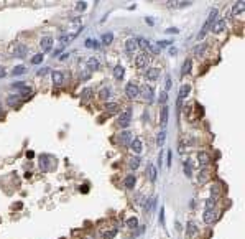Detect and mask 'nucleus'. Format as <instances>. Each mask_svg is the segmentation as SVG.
Here are the masks:
<instances>
[{"label": "nucleus", "instance_id": "1", "mask_svg": "<svg viewBox=\"0 0 245 239\" xmlns=\"http://www.w3.org/2000/svg\"><path fill=\"white\" fill-rule=\"evenodd\" d=\"M125 94L128 99H135L138 94H140V86L135 84V83H128L127 88H125Z\"/></svg>", "mask_w": 245, "mask_h": 239}, {"label": "nucleus", "instance_id": "2", "mask_svg": "<svg viewBox=\"0 0 245 239\" xmlns=\"http://www.w3.org/2000/svg\"><path fill=\"white\" fill-rule=\"evenodd\" d=\"M140 94L143 96V99H145L147 102H151L153 101V94H155V91L150 84H143L140 88Z\"/></svg>", "mask_w": 245, "mask_h": 239}, {"label": "nucleus", "instance_id": "3", "mask_svg": "<svg viewBox=\"0 0 245 239\" xmlns=\"http://www.w3.org/2000/svg\"><path fill=\"white\" fill-rule=\"evenodd\" d=\"M130 119H132V111L128 109V111L120 114V117H118V126H120V127H127L128 124H130Z\"/></svg>", "mask_w": 245, "mask_h": 239}, {"label": "nucleus", "instance_id": "4", "mask_svg": "<svg viewBox=\"0 0 245 239\" xmlns=\"http://www.w3.org/2000/svg\"><path fill=\"white\" fill-rule=\"evenodd\" d=\"M135 64H137L138 69L147 68V66H148V55H147V53H140V55L135 58Z\"/></svg>", "mask_w": 245, "mask_h": 239}, {"label": "nucleus", "instance_id": "5", "mask_svg": "<svg viewBox=\"0 0 245 239\" xmlns=\"http://www.w3.org/2000/svg\"><path fill=\"white\" fill-rule=\"evenodd\" d=\"M158 76H160V68H150V69H147V73H145V78H147V81H150V83L156 81Z\"/></svg>", "mask_w": 245, "mask_h": 239}, {"label": "nucleus", "instance_id": "6", "mask_svg": "<svg viewBox=\"0 0 245 239\" xmlns=\"http://www.w3.org/2000/svg\"><path fill=\"white\" fill-rule=\"evenodd\" d=\"M168 116H170V111H168V106H161V112H160V126H161V129H165V127H166Z\"/></svg>", "mask_w": 245, "mask_h": 239}, {"label": "nucleus", "instance_id": "7", "mask_svg": "<svg viewBox=\"0 0 245 239\" xmlns=\"http://www.w3.org/2000/svg\"><path fill=\"white\" fill-rule=\"evenodd\" d=\"M87 69H90V71H99V69H100V61H99V58L90 56V58L87 60Z\"/></svg>", "mask_w": 245, "mask_h": 239}, {"label": "nucleus", "instance_id": "8", "mask_svg": "<svg viewBox=\"0 0 245 239\" xmlns=\"http://www.w3.org/2000/svg\"><path fill=\"white\" fill-rule=\"evenodd\" d=\"M191 69H193V60L188 58V60H184V63L181 66V76H188L191 73Z\"/></svg>", "mask_w": 245, "mask_h": 239}, {"label": "nucleus", "instance_id": "9", "mask_svg": "<svg viewBox=\"0 0 245 239\" xmlns=\"http://www.w3.org/2000/svg\"><path fill=\"white\" fill-rule=\"evenodd\" d=\"M130 149L135 152V154H142V150H143V142L140 140V138H133V140L130 142Z\"/></svg>", "mask_w": 245, "mask_h": 239}, {"label": "nucleus", "instance_id": "10", "mask_svg": "<svg viewBox=\"0 0 245 239\" xmlns=\"http://www.w3.org/2000/svg\"><path fill=\"white\" fill-rule=\"evenodd\" d=\"M51 78H53V83H54L56 86H61V84L64 83V74L61 73V71H53Z\"/></svg>", "mask_w": 245, "mask_h": 239}, {"label": "nucleus", "instance_id": "11", "mask_svg": "<svg viewBox=\"0 0 245 239\" xmlns=\"http://www.w3.org/2000/svg\"><path fill=\"white\" fill-rule=\"evenodd\" d=\"M40 46H41L43 51H51V48H53V38H51V36H45V38L41 40Z\"/></svg>", "mask_w": 245, "mask_h": 239}, {"label": "nucleus", "instance_id": "12", "mask_svg": "<svg viewBox=\"0 0 245 239\" xmlns=\"http://www.w3.org/2000/svg\"><path fill=\"white\" fill-rule=\"evenodd\" d=\"M215 219H217V213L214 211V209H211V211H204V223H214Z\"/></svg>", "mask_w": 245, "mask_h": 239}, {"label": "nucleus", "instance_id": "13", "mask_svg": "<svg viewBox=\"0 0 245 239\" xmlns=\"http://www.w3.org/2000/svg\"><path fill=\"white\" fill-rule=\"evenodd\" d=\"M189 91H191V86L189 84H183L181 88H179V94H178V99H184V97H188L189 96Z\"/></svg>", "mask_w": 245, "mask_h": 239}, {"label": "nucleus", "instance_id": "14", "mask_svg": "<svg viewBox=\"0 0 245 239\" xmlns=\"http://www.w3.org/2000/svg\"><path fill=\"white\" fill-rule=\"evenodd\" d=\"M135 183H137V178H135V175H127L125 181H123V185H125V188H127V190H132V188H135Z\"/></svg>", "mask_w": 245, "mask_h": 239}, {"label": "nucleus", "instance_id": "15", "mask_svg": "<svg viewBox=\"0 0 245 239\" xmlns=\"http://www.w3.org/2000/svg\"><path fill=\"white\" fill-rule=\"evenodd\" d=\"M26 51H28V48L25 46V45H17V48H15V51H13V55L17 56V58H23V56L26 55Z\"/></svg>", "mask_w": 245, "mask_h": 239}, {"label": "nucleus", "instance_id": "16", "mask_svg": "<svg viewBox=\"0 0 245 239\" xmlns=\"http://www.w3.org/2000/svg\"><path fill=\"white\" fill-rule=\"evenodd\" d=\"M224 28H225V22H224V20H215V22L212 23V31H214V33L224 31Z\"/></svg>", "mask_w": 245, "mask_h": 239}, {"label": "nucleus", "instance_id": "17", "mask_svg": "<svg viewBox=\"0 0 245 239\" xmlns=\"http://www.w3.org/2000/svg\"><path fill=\"white\" fill-rule=\"evenodd\" d=\"M137 41L135 40H127L125 41V50H127V53H133V51H137Z\"/></svg>", "mask_w": 245, "mask_h": 239}, {"label": "nucleus", "instance_id": "18", "mask_svg": "<svg viewBox=\"0 0 245 239\" xmlns=\"http://www.w3.org/2000/svg\"><path fill=\"white\" fill-rule=\"evenodd\" d=\"M147 173H148V178H150L151 181H155L156 180V167L153 165V163H150V165H148V168H147Z\"/></svg>", "mask_w": 245, "mask_h": 239}, {"label": "nucleus", "instance_id": "19", "mask_svg": "<svg viewBox=\"0 0 245 239\" xmlns=\"http://www.w3.org/2000/svg\"><path fill=\"white\" fill-rule=\"evenodd\" d=\"M198 160H199L201 165H207L209 162H211V157L206 154V152H199V154H198Z\"/></svg>", "mask_w": 245, "mask_h": 239}, {"label": "nucleus", "instance_id": "20", "mask_svg": "<svg viewBox=\"0 0 245 239\" xmlns=\"http://www.w3.org/2000/svg\"><path fill=\"white\" fill-rule=\"evenodd\" d=\"M207 180H209V170H207V168H203V170L199 171L198 181H199V183H206Z\"/></svg>", "mask_w": 245, "mask_h": 239}, {"label": "nucleus", "instance_id": "21", "mask_svg": "<svg viewBox=\"0 0 245 239\" xmlns=\"http://www.w3.org/2000/svg\"><path fill=\"white\" fill-rule=\"evenodd\" d=\"M123 74H125V69H123V66H115L114 68V78L115 79H122L123 78Z\"/></svg>", "mask_w": 245, "mask_h": 239}, {"label": "nucleus", "instance_id": "22", "mask_svg": "<svg viewBox=\"0 0 245 239\" xmlns=\"http://www.w3.org/2000/svg\"><path fill=\"white\" fill-rule=\"evenodd\" d=\"M206 50H207V45H206V43H201V45L194 46V55L196 56H203L206 53Z\"/></svg>", "mask_w": 245, "mask_h": 239}, {"label": "nucleus", "instance_id": "23", "mask_svg": "<svg viewBox=\"0 0 245 239\" xmlns=\"http://www.w3.org/2000/svg\"><path fill=\"white\" fill-rule=\"evenodd\" d=\"M243 10H245V2H237L235 7L232 8V12H230V15H237V13L243 12Z\"/></svg>", "mask_w": 245, "mask_h": 239}, {"label": "nucleus", "instance_id": "24", "mask_svg": "<svg viewBox=\"0 0 245 239\" xmlns=\"http://www.w3.org/2000/svg\"><path fill=\"white\" fill-rule=\"evenodd\" d=\"M100 41H102V45H112L114 43V35L112 33H104L102 38H100Z\"/></svg>", "mask_w": 245, "mask_h": 239}, {"label": "nucleus", "instance_id": "25", "mask_svg": "<svg viewBox=\"0 0 245 239\" xmlns=\"http://www.w3.org/2000/svg\"><path fill=\"white\" fill-rule=\"evenodd\" d=\"M78 33H79V31H78ZM78 33H74V35H63V36H59V43H61L63 46H66L71 40H73V38L78 36Z\"/></svg>", "mask_w": 245, "mask_h": 239}, {"label": "nucleus", "instance_id": "26", "mask_svg": "<svg viewBox=\"0 0 245 239\" xmlns=\"http://www.w3.org/2000/svg\"><path fill=\"white\" fill-rule=\"evenodd\" d=\"M165 138H166V130H165V129H161L160 134H158V137H156V145H158V147H163Z\"/></svg>", "mask_w": 245, "mask_h": 239}, {"label": "nucleus", "instance_id": "27", "mask_svg": "<svg viewBox=\"0 0 245 239\" xmlns=\"http://www.w3.org/2000/svg\"><path fill=\"white\" fill-rule=\"evenodd\" d=\"M135 41H137V46L143 48V50H148V48H150V43H148V40H145L143 36H138Z\"/></svg>", "mask_w": 245, "mask_h": 239}, {"label": "nucleus", "instance_id": "28", "mask_svg": "<svg viewBox=\"0 0 245 239\" xmlns=\"http://www.w3.org/2000/svg\"><path fill=\"white\" fill-rule=\"evenodd\" d=\"M120 140H122V143H125V145H127V143H130L132 142V134L128 132V130L122 132V134H120Z\"/></svg>", "mask_w": 245, "mask_h": 239}, {"label": "nucleus", "instance_id": "29", "mask_svg": "<svg viewBox=\"0 0 245 239\" xmlns=\"http://www.w3.org/2000/svg\"><path fill=\"white\" fill-rule=\"evenodd\" d=\"M105 109H107V112H110V114H117L118 112V104L117 102H109L107 106H105Z\"/></svg>", "mask_w": 245, "mask_h": 239}, {"label": "nucleus", "instance_id": "30", "mask_svg": "<svg viewBox=\"0 0 245 239\" xmlns=\"http://www.w3.org/2000/svg\"><path fill=\"white\" fill-rule=\"evenodd\" d=\"M128 167H130L132 170H137L138 167H140V159H138V157H132L130 162H128Z\"/></svg>", "mask_w": 245, "mask_h": 239}, {"label": "nucleus", "instance_id": "31", "mask_svg": "<svg viewBox=\"0 0 245 239\" xmlns=\"http://www.w3.org/2000/svg\"><path fill=\"white\" fill-rule=\"evenodd\" d=\"M184 173H186V176H188V178H191V176H193V167H191V162H189V160L184 162Z\"/></svg>", "mask_w": 245, "mask_h": 239}, {"label": "nucleus", "instance_id": "32", "mask_svg": "<svg viewBox=\"0 0 245 239\" xmlns=\"http://www.w3.org/2000/svg\"><path fill=\"white\" fill-rule=\"evenodd\" d=\"M215 208V200L214 198H207L206 200V209L204 211H211V209Z\"/></svg>", "mask_w": 245, "mask_h": 239}, {"label": "nucleus", "instance_id": "33", "mask_svg": "<svg viewBox=\"0 0 245 239\" xmlns=\"http://www.w3.org/2000/svg\"><path fill=\"white\" fill-rule=\"evenodd\" d=\"M127 228H130V229L138 228V219L137 218H128L127 219Z\"/></svg>", "mask_w": 245, "mask_h": 239}, {"label": "nucleus", "instance_id": "34", "mask_svg": "<svg viewBox=\"0 0 245 239\" xmlns=\"http://www.w3.org/2000/svg\"><path fill=\"white\" fill-rule=\"evenodd\" d=\"M219 193H220V186L219 185H212V188H211V198H217L219 196Z\"/></svg>", "mask_w": 245, "mask_h": 239}, {"label": "nucleus", "instance_id": "35", "mask_svg": "<svg viewBox=\"0 0 245 239\" xmlns=\"http://www.w3.org/2000/svg\"><path fill=\"white\" fill-rule=\"evenodd\" d=\"M109 96H110V89H109V88H104V89L99 91V97H100V99H107Z\"/></svg>", "mask_w": 245, "mask_h": 239}, {"label": "nucleus", "instance_id": "36", "mask_svg": "<svg viewBox=\"0 0 245 239\" xmlns=\"http://www.w3.org/2000/svg\"><path fill=\"white\" fill-rule=\"evenodd\" d=\"M196 231H198V229H196V224H194V223H189V224H188V236H193V234H196Z\"/></svg>", "mask_w": 245, "mask_h": 239}, {"label": "nucleus", "instance_id": "37", "mask_svg": "<svg viewBox=\"0 0 245 239\" xmlns=\"http://www.w3.org/2000/svg\"><path fill=\"white\" fill-rule=\"evenodd\" d=\"M43 58H45L43 55H35V56L31 58V63H33V64H40L41 61H43Z\"/></svg>", "mask_w": 245, "mask_h": 239}, {"label": "nucleus", "instance_id": "38", "mask_svg": "<svg viewBox=\"0 0 245 239\" xmlns=\"http://www.w3.org/2000/svg\"><path fill=\"white\" fill-rule=\"evenodd\" d=\"M115 234H117V229H112V231H107L104 233V239H112Z\"/></svg>", "mask_w": 245, "mask_h": 239}, {"label": "nucleus", "instance_id": "39", "mask_svg": "<svg viewBox=\"0 0 245 239\" xmlns=\"http://www.w3.org/2000/svg\"><path fill=\"white\" fill-rule=\"evenodd\" d=\"M86 46L87 48H99V45H97L95 40H86Z\"/></svg>", "mask_w": 245, "mask_h": 239}, {"label": "nucleus", "instance_id": "40", "mask_svg": "<svg viewBox=\"0 0 245 239\" xmlns=\"http://www.w3.org/2000/svg\"><path fill=\"white\" fill-rule=\"evenodd\" d=\"M166 101H168V94H166V91H163V93L160 94V104H161V106H165Z\"/></svg>", "mask_w": 245, "mask_h": 239}, {"label": "nucleus", "instance_id": "41", "mask_svg": "<svg viewBox=\"0 0 245 239\" xmlns=\"http://www.w3.org/2000/svg\"><path fill=\"white\" fill-rule=\"evenodd\" d=\"M171 40H161V41H158V48H165V46H170L171 45Z\"/></svg>", "mask_w": 245, "mask_h": 239}, {"label": "nucleus", "instance_id": "42", "mask_svg": "<svg viewBox=\"0 0 245 239\" xmlns=\"http://www.w3.org/2000/svg\"><path fill=\"white\" fill-rule=\"evenodd\" d=\"M86 8H87V3L86 2H78V5H76V10H79V12L86 10Z\"/></svg>", "mask_w": 245, "mask_h": 239}, {"label": "nucleus", "instance_id": "43", "mask_svg": "<svg viewBox=\"0 0 245 239\" xmlns=\"http://www.w3.org/2000/svg\"><path fill=\"white\" fill-rule=\"evenodd\" d=\"M30 94H31V89L30 88H25V86L20 88V96H30Z\"/></svg>", "mask_w": 245, "mask_h": 239}, {"label": "nucleus", "instance_id": "44", "mask_svg": "<svg viewBox=\"0 0 245 239\" xmlns=\"http://www.w3.org/2000/svg\"><path fill=\"white\" fill-rule=\"evenodd\" d=\"M25 71H26V69H25V66H17V68L13 69V74H23Z\"/></svg>", "mask_w": 245, "mask_h": 239}, {"label": "nucleus", "instance_id": "45", "mask_svg": "<svg viewBox=\"0 0 245 239\" xmlns=\"http://www.w3.org/2000/svg\"><path fill=\"white\" fill-rule=\"evenodd\" d=\"M165 88H166V91L171 88V76H170V74H168L166 79H165Z\"/></svg>", "mask_w": 245, "mask_h": 239}, {"label": "nucleus", "instance_id": "46", "mask_svg": "<svg viewBox=\"0 0 245 239\" xmlns=\"http://www.w3.org/2000/svg\"><path fill=\"white\" fill-rule=\"evenodd\" d=\"M90 96H92V89H89V88H87V89H84V91H82V97H87V99H89Z\"/></svg>", "mask_w": 245, "mask_h": 239}, {"label": "nucleus", "instance_id": "47", "mask_svg": "<svg viewBox=\"0 0 245 239\" xmlns=\"http://www.w3.org/2000/svg\"><path fill=\"white\" fill-rule=\"evenodd\" d=\"M163 214H165V209H160V224L161 226H165V216H163Z\"/></svg>", "mask_w": 245, "mask_h": 239}, {"label": "nucleus", "instance_id": "48", "mask_svg": "<svg viewBox=\"0 0 245 239\" xmlns=\"http://www.w3.org/2000/svg\"><path fill=\"white\" fill-rule=\"evenodd\" d=\"M41 168H43V170H46V168H48V165H46V155H43V157H41Z\"/></svg>", "mask_w": 245, "mask_h": 239}, {"label": "nucleus", "instance_id": "49", "mask_svg": "<svg viewBox=\"0 0 245 239\" xmlns=\"http://www.w3.org/2000/svg\"><path fill=\"white\" fill-rule=\"evenodd\" d=\"M63 48H64V46H61V48H58V50H54V51H53V56H58V55H61V51H63Z\"/></svg>", "mask_w": 245, "mask_h": 239}, {"label": "nucleus", "instance_id": "50", "mask_svg": "<svg viewBox=\"0 0 245 239\" xmlns=\"http://www.w3.org/2000/svg\"><path fill=\"white\" fill-rule=\"evenodd\" d=\"M7 74V71H5V68H2V66H0V78H3V76Z\"/></svg>", "mask_w": 245, "mask_h": 239}, {"label": "nucleus", "instance_id": "51", "mask_svg": "<svg viewBox=\"0 0 245 239\" xmlns=\"http://www.w3.org/2000/svg\"><path fill=\"white\" fill-rule=\"evenodd\" d=\"M90 78V73H87V71H84L82 73V79H89Z\"/></svg>", "mask_w": 245, "mask_h": 239}, {"label": "nucleus", "instance_id": "52", "mask_svg": "<svg viewBox=\"0 0 245 239\" xmlns=\"http://www.w3.org/2000/svg\"><path fill=\"white\" fill-rule=\"evenodd\" d=\"M166 31H168V33H178V31H179V30H178V28H168Z\"/></svg>", "mask_w": 245, "mask_h": 239}, {"label": "nucleus", "instance_id": "53", "mask_svg": "<svg viewBox=\"0 0 245 239\" xmlns=\"http://www.w3.org/2000/svg\"><path fill=\"white\" fill-rule=\"evenodd\" d=\"M176 53H178V50H176V48H171V50H170V55H171V56H175Z\"/></svg>", "mask_w": 245, "mask_h": 239}, {"label": "nucleus", "instance_id": "54", "mask_svg": "<svg viewBox=\"0 0 245 239\" xmlns=\"http://www.w3.org/2000/svg\"><path fill=\"white\" fill-rule=\"evenodd\" d=\"M89 190V186L87 185H84V186H81V191H82V193H86V191Z\"/></svg>", "mask_w": 245, "mask_h": 239}, {"label": "nucleus", "instance_id": "55", "mask_svg": "<svg viewBox=\"0 0 245 239\" xmlns=\"http://www.w3.org/2000/svg\"><path fill=\"white\" fill-rule=\"evenodd\" d=\"M48 71H50V68H43V69H41L38 74H45V73H48Z\"/></svg>", "mask_w": 245, "mask_h": 239}, {"label": "nucleus", "instance_id": "56", "mask_svg": "<svg viewBox=\"0 0 245 239\" xmlns=\"http://www.w3.org/2000/svg\"><path fill=\"white\" fill-rule=\"evenodd\" d=\"M171 165V152H168V167Z\"/></svg>", "mask_w": 245, "mask_h": 239}, {"label": "nucleus", "instance_id": "57", "mask_svg": "<svg viewBox=\"0 0 245 239\" xmlns=\"http://www.w3.org/2000/svg\"><path fill=\"white\" fill-rule=\"evenodd\" d=\"M69 56V53H61V60H66Z\"/></svg>", "mask_w": 245, "mask_h": 239}, {"label": "nucleus", "instance_id": "58", "mask_svg": "<svg viewBox=\"0 0 245 239\" xmlns=\"http://www.w3.org/2000/svg\"><path fill=\"white\" fill-rule=\"evenodd\" d=\"M161 160H163V154H160V157H158V165H161Z\"/></svg>", "mask_w": 245, "mask_h": 239}, {"label": "nucleus", "instance_id": "59", "mask_svg": "<svg viewBox=\"0 0 245 239\" xmlns=\"http://www.w3.org/2000/svg\"><path fill=\"white\" fill-rule=\"evenodd\" d=\"M0 119H3V112H2V109H0Z\"/></svg>", "mask_w": 245, "mask_h": 239}, {"label": "nucleus", "instance_id": "60", "mask_svg": "<svg viewBox=\"0 0 245 239\" xmlns=\"http://www.w3.org/2000/svg\"><path fill=\"white\" fill-rule=\"evenodd\" d=\"M86 239H90V237H86Z\"/></svg>", "mask_w": 245, "mask_h": 239}]
</instances>
